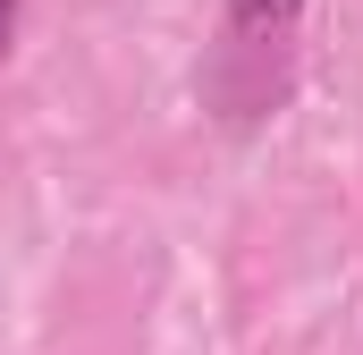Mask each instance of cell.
<instances>
[{"label": "cell", "instance_id": "1", "mask_svg": "<svg viewBox=\"0 0 363 355\" xmlns=\"http://www.w3.org/2000/svg\"><path fill=\"white\" fill-rule=\"evenodd\" d=\"M304 17V0H220V26H228V51H262L287 43V26Z\"/></svg>", "mask_w": 363, "mask_h": 355}, {"label": "cell", "instance_id": "2", "mask_svg": "<svg viewBox=\"0 0 363 355\" xmlns=\"http://www.w3.org/2000/svg\"><path fill=\"white\" fill-rule=\"evenodd\" d=\"M17 17H26V0H0V60H9V43H17Z\"/></svg>", "mask_w": 363, "mask_h": 355}]
</instances>
